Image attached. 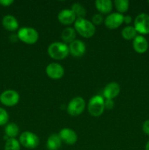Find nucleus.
Masks as SVG:
<instances>
[{
    "mask_svg": "<svg viewBox=\"0 0 149 150\" xmlns=\"http://www.w3.org/2000/svg\"><path fill=\"white\" fill-rule=\"evenodd\" d=\"M76 32L85 38H90L94 35L96 27L91 21L83 18H78L74 23Z\"/></svg>",
    "mask_w": 149,
    "mask_h": 150,
    "instance_id": "nucleus-1",
    "label": "nucleus"
},
{
    "mask_svg": "<svg viewBox=\"0 0 149 150\" xmlns=\"http://www.w3.org/2000/svg\"><path fill=\"white\" fill-rule=\"evenodd\" d=\"M48 54L53 59H64L70 54L69 46L64 42H52L48 47Z\"/></svg>",
    "mask_w": 149,
    "mask_h": 150,
    "instance_id": "nucleus-2",
    "label": "nucleus"
},
{
    "mask_svg": "<svg viewBox=\"0 0 149 150\" xmlns=\"http://www.w3.org/2000/svg\"><path fill=\"white\" fill-rule=\"evenodd\" d=\"M18 38L23 42L29 45L36 43L39 40V33L32 27H22L18 31Z\"/></svg>",
    "mask_w": 149,
    "mask_h": 150,
    "instance_id": "nucleus-3",
    "label": "nucleus"
},
{
    "mask_svg": "<svg viewBox=\"0 0 149 150\" xmlns=\"http://www.w3.org/2000/svg\"><path fill=\"white\" fill-rule=\"evenodd\" d=\"M105 100L101 95L93 96L88 103V111L93 117H98L102 115L105 111Z\"/></svg>",
    "mask_w": 149,
    "mask_h": 150,
    "instance_id": "nucleus-4",
    "label": "nucleus"
},
{
    "mask_svg": "<svg viewBox=\"0 0 149 150\" xmlns=\"http://www.w3.org/2000/svg\"><path fill=\"white\" fill-rule=\"evenodd\" d=\"M86 108V101L81 97L72 98L67 105V113L72 117H77L83 114Z\"/></svg>",
    "mask_w": 149,
    "mask_h": 150,
    "instance_id": "nucleus-5",
    "label": "nucleus"
},
{
    "mask_svg": "<svg viewBox=\"0 0 149 150\" xmlns=\"http://www.w3.org/2000/svg\"><path fill=\"white\" fill-rule=\"evenodd\" d=\"M19 142L23 147L33 149L39 146V139L35 133L32 132L24 131L19 137Z\"/></svg>",
    "mask_w": 149,
    "mask_h": 150,
    "instance_id": "nucleus-6",
    "label": "nucleus"
},
{
    "mask_svg": "<svg viewBox=\"0 0 149 150\" xmlns=\"http://www.w3.org/2000/svg\"><path fill=\"white\" fill-rule=\"evenodd\" d=\"M134 27L140 35L149 34V15L146 13L137 15L134 21Z\"/></svg>",
    "mask_w": 149,
    "mask_h": 150,
    "instance_id": "nucleus-7",
    "label": "nucleus"
},
{
    "mask_svg": "<svg viewBox=\"0 0 149 150\" xmlns=\"http://www.w3.org/2000/svg\"><path fill=\"white\" fill-rule=\"evenodd\" d=\"M20 100L18 92L13 89H7L0 95V101L3 105L8 107H13L17 105Z\"/></svg>",
    "mask_w": 149,
    "mask_h": 150,
    "instance_id": "nucleus-8",
    "label": "nucleus"
},
{
    "mask_svg": "<svg viewBox=\"0 0 149 150\" xmlns=\"http://www.w3.org/2000/svg\"><path fill=\"white\" fill-rule=\"evenodd\" d=\"M124 17L123 14L118 13H111L107 16L105 18L104 23L105 26L109 29H115L120 27L124 23Z\"/></svg>",
    "mask_w": 149,
    "mask_h": 150,
    "instance_id": "nucleus-9",
    "label": "nucleus"
},
{
    "mask_svg": "<svg viewBox=\"0 0 149 150\" xmlns=\"http://www.w3.org/2000/svg\"><path fill=\"white\" fill-rule=\"evenodd\" d=\"M45 72L47 76L53 80L61 79L64 75V67L57 62H52L48 64L45 69Z\"/></svg>",
    "mask_w": 149,
    "mask_h": 150,
    "instance_id": "nucleus-10",
    "label": "nucleus"
},
{
    "mask_svg": "<svg viewBox=\"0 0 149 150\" xmlns=\"http://www.w3.org/2000/svg\"><path fill=\"white\" fill-rule=\"evenodd\" d=\"M58 136H59L61 142L65 143L66 144L73 145L77 141V135L76 132H74L72 129L67 128V127L61 129L58 133Z\"/></svg>",
    "mask_w": 149,
    "mask_h": 150,
    "instance_id": "nucleus-11",
    "label": "nucleus"
},
{
    "mask_svg": "<svg viewBox=\"0 0 149 150\" xmlns=\"http://www.w3.org/2000/svg\"><path fill=\"white\" fill-rule=\"evenodd\" d=\"M68 46L70 54L74 57H81L86 53V45L80 40H75L70 43Z\"/></svg>",
    "mask_w": 149,
    "mask_h": 150,
    "instance_id": "nucleus-12",
    "label": "nucleus"
},
{
    "mask_svg": "<svg viewBox=\"0 0 149 150\" xmlns=\"http://www.w3.org/2000/svg\"><path fill=\"white\" fill-rule=\"evenodd\" d=\"M77 17L71 9H64L58 14V20L62 25L69 26L75 22Z\"/></svg>",
    "mask_w": 149,
    "mask_h": 150,
    "instance_id": "nucleus-13",
    "label": "nucleus"
},
{
    "mask_svg": "<svg viewBox=\"0 0 149 150\" xmlns=\"http://www.w3.org/2000/svg\"><path fill=\"white\" fill-rule=\"evenodd\" d=\"M121 86L116 82H110L105 86L103 90V95L105 99L113 100L119 95Z\"/></svg>",
    "mask_w": 149,
    "mask_h": 150,
    "instance_id": "nucleus-14",
    "label": "nucleus"
},
{
    "mask_svg": "<svg viewBox=\"0 0 149 150\" xmlns=\"http://www.w3.org/2000/svg\"><path fill=\"white\" fill-rule=\"evenodd\" d=\"M132 46L134 51L137 54H144L147 51L148 48V42L147 40L143 35H137L134 40H133Z\"/></svg>",
    "mask_w": 149,
    "mask_h": 150,
    "instance_id": "nucleus-15",
    "label": "nucleus"
},
{
    "mask_svg": "<svg viewBox=\"0 0 149 150\" xmlns=\"http://www.w3.org/2000/svg\"><path fill=\"white\" fill-rule=\"evenodd\" d=\"M2 26L6 30L15 32L18 29L19 23L15 16L12 15H7L2 18Z\"/></svg>",
    "mask_w": 149,
    "mask_h": 150,
    "instance_id": "nucleus-16",
    "label": "nucleus"
},
{
    "mask_svg": "<svg viewBox=\"0 0 149 150\" xmlns=\"http://www.w3.org/2000/svg\"><path fill=\"white\" fill-rule=\"evenodd\" d=\"M95 7L100 14L109 15L112 10L113 2L110 0H96L95 1Z\"/></svg>",
    "mask_w": 149,
    "mask_h": 150,
    "instance_id": "nucleus-17",
    "label": "nucleus"
},
{
    "mask_svg": "<svg viewBox=\"0 0 149 150\" xmlns=\"http://www.w3.org/2000/svg\"><path fill=\"white\" fill-rule=\"evenodd\" d=\"M61 143L62 142H61L58 134L53 133L48 137L46 146L48 150H58L61 147Z\"/></svg>",
    "mask_w": 149,
    "mask_h": 150,
    "instance_id": "nucleus-18",
    "label": "nucleus"
},
{
    "mask_svg": "<svg viewBox=\"0 0 149 150\" xmlns=\"http://www.w3.org/2000/svg\"><path fill=\"white\" fill-rule=\"evenodd\" d=\"M76 31L74 28L68 27L65 28L61 32V39L64 41V43H71L74 40H75L76 38Z\"/></svg>",
    "mask_w": 149,
    "mask_h": 150,
    "instance_id": "nucleus-19",
    "label": "nucleus"
},
{
    "mask_svg": "<svg viewBox=\"0 0 149 150\" xmlns=\"http://www.w3.org/2000/svg\"><path fill=\"white\" fill-rule=\"evenodd\" d=\"M121 36L127 40H131L137 36V32L134 26H127L121 31Z\"/></svg>",
    "mask_w": 149,
    "mask_h": 150,
    "instance_id": "nucleus-20",
    "label": "nucleus"
},
{
    "mask_svg": "<svg viewBox=\"0 0 149 150\" xmlns=\"http://www.w3.org/2000/svg\"><path fill=\"white\" fill-rule=\"evenodd\" d=\"M4 132H5V135L9 139H15V137L19 133V127L15 123H9L6 125Z\"/></svg>",
    "mask_w": 149,
    "mask_h": 150,
    "instance_id": "nucleus-21",
    "label": "nucleus"
},
{
    "mask_svg": "<svg viewBox=\"0 0 149 150\" xmlns=\"http://www.w3.org/2000/svg\"><path fill=\"white\" fill-rule=\"evenodd\" d=\"M113 5L118 12L117 13L124 14L128 11L129 7V1L128 0H115L113 1Z\"/></svg>",
    "mask_w": 149,
    "mask_h": 150,
    "instance_id": "nucleus-22",
    "label": "nucleus"
},
{
    "mask_svg": "<svg viewBox=\"0 0 149 150\" xmlns=\"http://www.w3.org/2000/svg\"><path fill=\"white\" fill-rule=\"evenodd\" d=\"M71 10L74 13L77 18H85V16H86V10L84 6L82 5L81 4H80V3H74L72 5Z\"/></svg>",
    "mask_w": 149,
    "mask_h": 150,
    "instance_id": "nucleus-23",
    "label": "nucleus"
},
{
    "mask_svg": "<svg viewBox=\"0 0 149 150\" xmlns=\"http://www.w3.org/2000/svg\"><path fill=\"white\" fill-rule=\"evenodd\" d=\"M4 150H20V144L16 139H9L6 141Z\"/></svg>",
    "mask_w": 149,
    "mask_h": 150,
    "instance_id": "nucleus-24",
    "label": "nucleus"
},
{
    "mask_svg": "<svg viewBox=\"0 0 149 150\" xmlns=\"http://www.w3.org/2000/svg\"><path fill=\"white\" fill-rule=\"evenodd\" d=\"M9 120V115L7 111L3 108H0V126H3L7 123Z\"/></svg>",
    "mask_w": 149,
    "mask_h": 150,
    "instance_id": "nucleus-25",
    "label": "nucleus"
},
{
    "mask_svg": "<svg viewBox=\"0 0 149 150\" xmlns=\"http://www.w3.org/2000/svg\"><path fill=\"white\" fill-rule=\"evenodd\" d=\"M105 21V18H104L103 16L100 13H97V14H95L94 16L92 17L91 22L94 26H99V25H101Z\"/></svg>",
    "mask_w": 149,
    "mask_h": 150,
    "instance_id": "nucleus-26",
    "label": "nucleus"
},
{
    "mask_svg": "<svg viewBox=\"0 0 149 150\" xmlns=\"http://www.w3.org/2000/svg\"><path fill=\"white\" fill-rule=\"evenodd\" d=\"M114 107L113 100L105 99V108L106 109H112Z\"/></svg>",
    "mask_w": 149,
    "mask_h": 150,
    "instance_id": "nucleus-27",
    "label": "nucleus"
},
{
    "mask_svg": "<svg viewBox=\"0 0 149 150\" xmlns=\"http://www.w3.org/2000/svg\"><path fill=\"white\" fill-rule=\"evenodd\" d=\"M142 129H143V131L144 132L146 135L149 136V120H145V121L143 122V126H142Z\"/></svg>",
    "mask_w": 149,
    "mask_h": 150,
    "instance_id": "nucleus-28",
    "label": "nucleus"
},
{
    "mask_svg": "<svg viewBox=\"0 0 149 150\" xmlns=\"http://www.w3.org/2000/svg\"><path fill=\"white\" fill-rule=\"evenodd\" d=\"M14 3L13 0H0V4L4 7H9Z\"/></svg>",
    "mask_w": 149,
    "mask_h": 150,
    "instance_id": "nucleus-29",
    "label": "nucleus"
},
{
    "mask_svg": "<svg viewBox=\"0 0 149 150\" xmlns=\"http://www.w3.org/2000/svg\"><path fill=\"white\" fill-rule=\"evenodd\" d=\"M131 21H132V18H131V16H129V15H127V16H124V23H125L126 24L129 25L131 23Z\"/></svg>",
    "mask_w": 149,
    "mask_h": 150,
    "instance_id": "nucleus-30",
    "label": "nucleus"
},
{
    "mask_svg": "<svg viewBox=\"0 0 149 150\" xmlns=\"http://www.w3.org/2000/svg\"><path fill=\"white\" fill-rule=\"evenodd\" d=\"M145 150H149V140L148 141V142L146 143L145 147Z\"/></svg>",
    "mask_w": 149,
    "mask_h": 150,
    "instance_id": "nucleus-31",
    "label": "nucleus"
},
{
    "mask_svg": "<svg viewBox=\"0 0 149 150\" xmlns=\"http://www.w3.org/2000/svg\"><path fill=\"white\" fill-rule=\"evenodd\" d=\"M148 4H149V1H148Z\"/></svg>",
    "mask_w": 149,
    "mask_h": 150,
    "instance_id": "nucleus-32",
    "label": "nucleus"
}]
</instances>
